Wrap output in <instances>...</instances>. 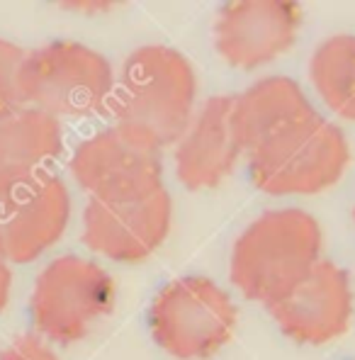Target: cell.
I'll return each instance as SVG.
<instances>
[{"instance_id":"cell-7","label":"cell","mask_w":355,"mask_h":360,"mask_svg":"<svg viewBox=\"0 0 355 360\" xmlns=\"http://www.w3.org/2000/svg\"><path fill=\"white\" fill-rule=\"evenodd\" d=\"M71 173L95 200L146 195L163 188L161 146L144 131L115 124L78 144Z\"/></svg>"},{"instance_id":"cell-19","label":"cell","mask_w":355,"mask_h":360,"mask_svg":"<svg viewBox=\"0 0 355 360\" xmlns=\"http://www.w3.org/2000/svg\"><path fill=\"white\" fill-rule=\"evenodd\" d=\"M112 3H63V8L71 10H108Z\"/></svg>"},{"instance_id":"cell-17","label":"cell","mask_w":355,"mask_h":360,"mask_svg":"<svg viewBox=\"0 0 355 360\" xmlns=\"http://www.w3.org/2000/svg\"><path fill=\"white\" fill-rule=\"evenodd\" d=\"M0 360H59L56 353L41 341L39 336H20L18 341H13L3 353H0Z\"/></svg>"},{"instance_id":"cell-9","label":"cell","mask_w":355,"mask_h":360,"mask_svg":"<svg viewBox=\"0 0 355 360\" xmlns=\"http://www.w3.org/2000/svg\"><path fill=\"white\" fill-rule=\"evenodd\" d=\"M173 202L166 188L122 200L90 198L83 212V241L117 263L151 256L171 231Z\"/></svg>"},{"instance_id":"cell-16","label":"cell","mask_w":355,"mask_h":360,"mask_svg":"<svg viewBox=\"0 0 355 360\" xmlns=\"http://www.w3.org/2000/svg\"><path fill=\"white\" fill-rule=\"evenodd\" d=\"M25 51L8 39H0V117L13 110L22 108V90H20V68Z\"/></svg>"},{"instance_id":"cell-13","label":"cell","mask_w":355,"mask_h":360,"mask_svg":"<svg viewBox=\"0 0 355 360\" xmlns=\"http://www.w3.org/2000/svg\"><path fill=\"white\" fill-rule=\"evenodd\" d=\"M314 117V105L290 76L261 78L234 100V124L243 151H253L280 131Z\"/></svg>"},{"instance_id":"cell-6","label":"cell","mask_w":355,"mask_h":360,"mask_svg":"<svg viewBox=\"0 0 355 360\" xmlns=\"http://www.w3.org/2000/svg\"><path fill=\"white\" fill-rule=\"evenodd\" d=\"M112 304L115 285L108 270L88 258L61 256L37 278L30 314L41 336L68 346L81 341Z\"/></svg>"},{"instance_id":"cell-3","label":"cell","mask_w":355,"mask_h":360,"mask_svg":"<svg viewBox=\"0 0 355 360\" xmlns=\"http://www.w3.org/2000/svg\"><path fill=\"white\" fill-rule=\"evenodd\" d=\"M248 173L268 195H314L341 180L351 161L346 134L316 115L256 146Z\"/></svg>"},{"instance_id":"cell-12","label":"cell","mask_w":355,"mask_h":360,"mask_svg":"<svg viewBox=\"0 0 355 360\" xmlns=\"http://www.w3.org/2000/svg\"><path fill=\"white\" fill-rule=\"evenodd\" d=\"M236 95H214L178 141L176 173L188 190L217 188L243 153L234 124Z\"/></svg>"},{"instance_id":"cell-5","label":"cell","mask_w":355,"mask_h":360,"mask_svg":"<svg viewBox=\"0 0 355 360\" xmlns=\"http://www.w3.org/2000/svg\"><path fill=\"white\" fill-rule=\"evenodd\" d=\"M153 341L180 360L212 358L229 343L236 307L229 295L205 275L168 283L148 309Z\"/></svg>"},{"instance_id":"cell-2","label":"cell","mask_w":355,"mask_h":360,"mask_svg":"<svg viewBox=\"0 0 355 360\" xmlns=\"http://www.w3.org/2000/svg\"><path fill=\"white\" fill-rule=\"evenodd\" d=\"M198 78L180 51L163 44L139 46L122 66L112 98L115 124L144 131L158 146L183 139L193 122Z\"/></svg>"},{"instance_id":"cell-1","label":"cell","mask_w":355,"mask_h":360,"mask_svg":"<svg viewBox=\"0 0 355 360\" xmlns=\"http://www.w3.org/2000/svg\"><path fill=\"white\" fill-rule=\"evenodd\" d=\"M321 256V226L304 210H270L234 243L231 283L253 302L275 304L309 275Z\"/></svg>"},{"instance_id":"cell-10","label":"cell","mask_w":355,"mask_h":360,"mask_svg":"<svg viewBox=\"0 0 355 360\" xmlns=\"http://www.w3.org/2000/svg\"><path fill=\"white\" fill-rule=\"evenodd\" d=\"M302 27L292 0H236L219 10L214 46L229 66L253 71L290 49Z\"/></svg>"},{"instance_id":"cell-11","label":"cell","mask_w":355,"mask_h":360,"mask_svg":"<svg viewBox=\"0 0 355 360\" xmlns=\"http://www.w3.org/2000/svg\"><path fill=\"white\" fill-rule=\"evenodd\" d=\"M275 324L297 343H328L346 333L353 314L351 278L331 261H319L304 280L268 307Z\"/></svg>"},{"instance_id":"cell-4","label":"cell","mask_w":355,"mask_h":360,"mask_svg":"<svg viewBox=\"0 0 355 360\" xmlns=\"http://www.w3.org/2000/svg\"><path fill=\"white\" fill-rule=\"evenodd\" d=\"M115 73L100 51L81 41L59 39L25 54L20 90L30 108L51 117H88L105 108Z\"/></svg>"},{"instance_id":"cell-15","label":"cell","mask_w":355,"mask_h":360,"mask_svg":"<svg viewBox=\"0 0 355 360\" xmlns=\"http://www.w3.org/2000/svg\"><path fill=\"white\" fill-rule=\"evenodd\" d=\"M309 73L328 108L338 117L355 122V37L336 34L321 41L311 56Z\"/></svg>"},{"instance_id":"cell-8","label":"cell","mask_w":355,"mask_h":360,"mask_svg":"<svg viewBox=\"0 0 355 360\" xmlns=\"http://www.w3.org/2000/svg\"><path fill=\"white\" fill-rule=\"evenodd\" d=\"M71 219L66 183L44 171L0 183V251L10 263H32L63 236Z\"/></svg>"},{"instance_id":"cell-14","label":"cell","mask_w":355,"mask_h":360,"mask_svg":"<svg viewBox=\"0 0 355 360\" xmlns=\"http://www.w3.org/2000/svg\"><path fill=\"white\" fill-rule=\"evenodd\" d=\"M63 151L61 122L22 105L0 117V183L44 173Z\"/></svg>"},{"instance_id":"cell-18","label":"cell","mask_w":355,"mask_h":360,"mask_svg":"<svg viewBox=\"0 0 355 360\" xmlns=\"http://www.w3.org/2000/svg\"><path fill=\"white\" fill-rule=\"evenodd\" d=\"M10 288H13V273H10V261L0 251V311L8 307Z\"/></svg>"}]
</instances>
